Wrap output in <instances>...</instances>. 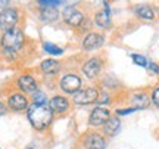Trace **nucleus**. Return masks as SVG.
I'll use <instances>...</instances> for the list:
<instances>
[{
  "mask_svg": "<svg viewBox=\"0 0 159 149\" xmlns=\"http://www.w3.org/2000/svg\"><path fill=\"white\" fill-rule=\"evenodd\" d=\"M28 120L35 130H44L50 126L53 120V112L47 105L33 103L28 108Z\"/></svg>",
  "mask_w": 159,
  "mask_h": 149,
  "instance_id": "obj_1",
  "label": "nucleus"
},
{
  "mask_svg": "<svg viewBox=\"0 0 159 149\" xmlns=\"http://www.w3.org/2000/svg\"><path fill=\"white\" fill-rule=\"evenodd\" d=\"M2 44L5 47V50L16 52L19 47H22L24 44V34L19 28H12L9 31H6L3 37H2Z\"/></svg>",
  "mask_w": 159,
  "mask_h": 149,
  "instance_id": "obj_2",
  "label": "nucleus"
},
{
  "mask_svg": "<svg viewBox=\"0 0 159 149\" xmlns=\"http://www.w3.org/2000/svg\"><path fill=\"white\" fill-rule=\"evenodd\" d=\"M18 12L12 7H6L3 11L0 12V28L3 31H9V30L15 28V25L18 24Z\"/></svg>",
  "mask_w": 159,
  "mask_h": 149,
  "instance_id": "obj_3",
  "label": "nucleus"
},
{
  "mask_svg": "<svg viewBox=\"0 0 159 149\" xmlns=\"http://www.w3.org/2000/svg\"><path fill=\"white\" fill-rule=\"evenodd\" d=\"M99 98V92L94 87H87L84 90H78L74 93V102L77 105H89V103L96 102Z\"/></svg>",
  "mask_w": 159,
  "mask_h": 149,
  "instance_id": "obj_4",
  "label": "nucleus"
},
{
  "mask_svg": "<svg viewBox=\"0 0 159 149\" xmlns=\"http://www.w3.org/2000/svg\"><path fill=\"white\" fill-rule=\"evenodd\" d=\"M63 19L71 27H80L84 21V15L75 6H66L65 11H63Z\"/></svg>",
  "mask_w": 159,
  "mask_h": 149,
  "instance_id": "obj_5",
  "label": "nucleus"
},
{
  "mask_svg": "<svg viewBox=\"0 0 159 149\" xmlns=\"http://www.w3.org/2000/svg\"><path fill=\"white\" fill-rule=\"evenodd\" d=\"M80 86H81V80L78 75L75 74H66L62 77L61 80V89L65 93H77Z\"/></svg>",
  "mask_w": 159,
  "mask_h": 149,
  "instance_id": "obj_6",
  "label": "nucleus"
},
{
  "mask_svg": "<svg viewBox=\"0 0 159 149\" xmlns=\"http://www.w3.org/2000/svg\"><path fill=\"white\" fill-rule=\"evenodd\" d=\"M109 118H111V115H109V111L106 108H102V106L94 108L90 114V126H93V127L105 126V123Z\"/></svg>",
  "mask_w": 159,
  "mask_h": 149,
  "instance_id": "obj_7",
  "label": "nucleus"
},
{
  "mask_svg": "<svg viewBox=\"0 0 159 149\" xmlns=\"http://www.w3.org/2000/svg\"><path fill=\"white\" fill-rule=\"evenodd\" d=\"M102 69V61L99 58H91L83 67V72H84L89 78H94Z\"/></svg>",
  "mask_w": 159,
  "mask_h": 149,
  "instance_id": "obj_8",
  "label": "nucleus"
},
{
  "mask_svg": "<svg viewBox=\"0 0 159 149\" xmlns=\"http://www.w3.org/2000/svg\"><path fill=\"white\" fill-rule=\"evenodd\" d=\"M105 139L97 134V133H90L84 139V148L85 149H105Z\"/></svg>",
  "mask_w": 159,
  "mask_h": 149,
  "instance_id": "obj_9",
  "label": "nucleus"
},
{
  "mask_svg": "<svg viewBox=\"0 0 159 149\" xmlns=\"http://www.w3.org/2000/svg\"><path fill=\"white\" fill-rule=\"evenodd\" d=\"M7 105L13 111H22V109L28 106V99L25 98L24 95H21V93H13L7 99Z\"/></svg>",
  "mask_w": 159,
  "mask_h": 149,
  "instance_id": "obj_10",
  "label": "nucleus"
},
{
  "mask_svg": "<svg viewBox=\"0 0 159 149\" xmlns=\"http://www.w3.org/2000/svg\"><path fill=\"white\" fill-rule=\"evenodd\" d=\"M49 108L52 109V112H56V114H63L66 112L69 108V102L66 98L63 96H55V98L50 99V106Z\"/></svg>",
  "mask_w": 159,
  "mask_h": 149,
  "instance_id": "obj_11",
  "label": "nucleus"
},
{
  "mask_svg": "<svg viewBox=\"0 0 159 149\" xmlns=\"http://www.w3.org/2000/svg\"><path fill=\"white\" fill-rule=\"evenodd\" d=\"M103 44V37L102 35L96 34V33H90V34L85 35L84 41H83V47L85 50H94Z\"/></svg>",
  "mask_w": 159,
  "mask_h": 149,
  "instance_id": "obj_12",
  "label": "nucleus"
},
{
  "mask_svg": "<svg viewBox=\"0 0 159 149\" xmlns=\"http://www.w3.org/2000/svg\"><path fill=\"white\" fill-rule=\"evenodd\" d=\"M18 86L19 89L25 93H35L37 92V83L31 75H21L19 80H18Z\"/></svg>",
  "mask_w": 159,
  "mask_h": 149,
  "instance_id": "obj_13",
  "label": "nucleus"
},
{
  "mask_svg": "<svg viewBox=\"0 0 159 149\" xmlns=\"http://www.w3.org/2000/svg\"><path fill=\"white\" fill-rule=\"evenodd\" d=\"M119 120L118 117H111L106 123H105V126H103V132H105V134L106 136H114L115 133L118 132L119 128Z\"/></svg>",
  "mask_w": 159,
  "mask_h": 149,
  "instance_id": "obj_14",
  "label": "nucleus"
},
{
  "mask_svg": "<svg viewBox=\"0 0 159 149\" xmlns=\"http://www.w3.org/2000/svg\"><path fill=\"white\" fill-rule=\"evenodd\" d=\"M40 67H41V71L46 72V74H55V72L59 71L61 63L57 62V61H55V59H46V61L41 62Z\"/></svg>",
  "mask_w": 159,
  "mask_h": 149,
  "instance_id": "obj_15",
  "label": "nucleus"
},
{
  "mask_svg": "<svg viewBox=\"0 0 159 149\" xmlns=\"http://www.w3.org/2000/svg\"><path fill=\"white\" fill-rule=\"evenodd\" d=\"M41 19L44 21V22H53V21H56L57 16H59V12H57L56 7H43V11H41Z\"/></svg>",
  "mask_w": 159,
  "mask_h": 149,
  "instance_id": "obj_16",
  "label": "nucleus"
},
{
  "mask_svg": "<svg viewBox=\"0 0 159 149\" xmlns=\"http://www.w3.org/2000/svg\"><path fill=\"white\" fill-rule=\"evenodd\" d=\"M133 103H134V109H144L149 106V98L146 93H137L133 98Z\"/></svg>",
  "mask_w": 159,
  "mask_h": 149,
  "instance_id": "obj_17",
  "label": "nucleus"
},
{
  "mask_svg": "<svg viewBox=\"0 0 159 149\" xmlns=\"http://www.w3.org/2000/svg\"><path fill=\"white\" fill-rule=\"evenodd\" d=\"M96 24L102 28H106L111 25V13L109 11H102L96 13Z\"/></svg>",
  "mask_w": 159,
  "mask_h": 149,
  "instance_id": "obj_18",
  "label": "nucleus"
},
{
  "mask_svg": "<svg viewBox=\"0 0 159 149\" xmlns=\"http://www.w3.org/2000/svg\"><path fill=\"white\" fill-rule=\"evenodd\" d=\"M136 13L139 15L140 18H143V19H146V21H152L155 18V13L149 7V6L146 5H140L136 7Z\"/></svg>",
  "mask_w": 159,
  "mask_h": 149,
  "instance_id": "obj_19",
  "label": "nucleus"
},
{
  "mask_svg": "<svg viewBox=\"0 0 159 149\" xmlns=\"http://www.w3.org/2000/svg\"><path fill=\"white\" fill-rule=\"evenodd\" d=\"M43 49H44L47 53H50V55H62L63 53V50L61 49V47L55 46V44H52V43H49V41L43 43Z\"/></svg>",
  "mask_w": 159,
  "mask_h": 149,
  "instance_id": "obj_20",
  "label": "nucleus"
},
{
  "mask_svg": "<svg viewBox=\"0 0 159 149\" xmlns=\"http://www.w3.org/2000/svg\"><path fill=\"white\" fill-rule=\"evenodd\" d=\"M131 58H133V61H134L137 65H140V67H148V61H146V58L142 56V55H136V53H133Z\"/></svg>",
  "mask_w": 159,
  "mask_h": 149,
  "instance_id": "obj_21",
  "label": "nucleus"
},
{
  "mask_svg": "<svg viewBox=\"0 0 159 149\" xmlns=\"http://www.w3.org/2000/svg\"><path fill=\"white\" fill-rule=\"evenodd\" d=\"M34 95V100H35V103H40V105H44V102H46V95L43 92H37L35 93H33Z\"/></svg>",
  "mask_w": 159,
  "mask_h": 149,
  "instance_id": "obj_22",
  "label": "nucleus"
},
{
  "mask_svg": "<svg viewBox=\"0 0 159 149\" xmlns=\"http://www.w3.org/2000/svg\"><path fill=\"white\" fill-rule=\"evenodd\" d=\"M62 2H53V0H40L39 5L44 6V7H55L56 5H61Z\"/></svg>",
  "mask_w": 159,
  "mask_h": 149,
  "instance_id": "obj_23",
  "label": "nucleus"
},
{
  "mask_svg": "<svg viewBox=\"0 0 159 149\" xmlns=\"http://www.w3.org/2000/svg\"><path fill=\"white\" fill-rule=\"evenodd\" d=\"M152 100H153V103L156 105V106H159V87L158 89H155L153 95H152Z\"/></svg>",
  "mask_w": 159,
  "mask_h": 149,
  "instance_id": "obj_24",
  "label": "nucleus"
},
{
  "mask_svg": "<svg viewBox=\"0 0 159 149\" xmlns=\"http://www.w3.org/2000/svg\"><path fill=\"white\" fill-rule=\"evenodd\" d=\"M136 109L134 108H131V109H121V111H118V114L119 115H128V114H131V112H134Z\"/></svg>",
  "mask_w": 159,
  "mask_h": 149,
  "instance_id": "obj_25",
  "label": "nucleus"
},
{
  "mask_svg": "<svg viewBox=\"0 0 159 149\" xmlns=\"http://www.w3.org/2000/svg\"><path fill=\"white\" fill-rule=\"evenodd\" d=\"M148 67H149V68H150V69H152L153 72H156V74H159V67H158V65H156V63L150 62V63H149V65H148Z\"/></svg>",
  "mask_w": 159,
  "mask_h": 149,
  "instance_id": "obj_26",
  "label": "nucleus"
},
{
  "mask_svg": "<svg viewBox=\"0 0 159 149\" xmlns=\"http://www.w3.org/2000/svg\"><path fill=\"white\" fill-rule=\"evenodd\" d=\"M6 112V108H5V105H3V103L0 102V115H3Z\"/></svg>",
  "mask_w": 159,
  "mask_h": 149,
  "instance_id": "obj_27",
  "label": "nucleus"
},
{
  "mask_svg": "<svg viewBox=\"0 0 159 149\" xmlns=\"http://www.w3.org/2000/svg\"><path fill=\"white\" fill-rule=\"evenodd\" d=\"M9 5V2H6V0H0V7H3V6H7Z\"/></svg>",
  "mask_w": 159,
  "mask_h": 149,
  "instance_id": "obj_28",
  "label": "nucleus"
},
{
  "mask_svg": "<svg viewBox=\"0 0 159 149\" xmlns=\"http://www.w3.org/2000/svg\"><path fill=\"white\" fill-rule=\"evenodd\" d=\"M27 149H33V148H27Z\"/></svg>",
  "mask_w": 159,
  "mask_h": 149,
  "instance_id": "obj_29",
  "label": "nucleus"
}]
</instances>
